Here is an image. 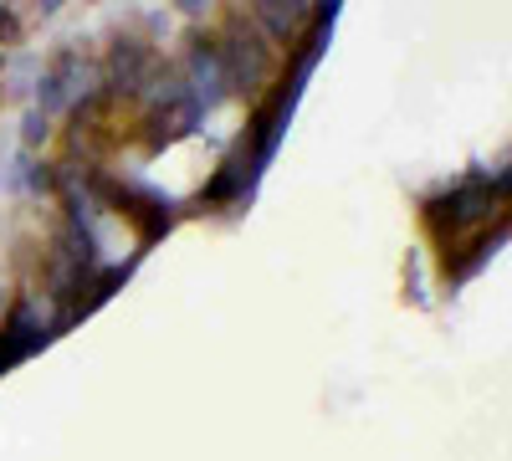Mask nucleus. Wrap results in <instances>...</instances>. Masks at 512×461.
Listing matches in <instances>:
<instances>
[{
    "mask_svg": "<svg viewBox=\"0 0 512 461\" xmlns=\"http://www.w3.org/2000/svg\"><path fill=\"white\" fill-rule=\"evenodd\" d=\"M221 67H226V88H251L256 77H262L267 57H262V41H256L251 31H231L226 47H216Z\"/></svg>",
    "mask_w": 512,
    "mask_h": 461,
    "instance_id": "4",
    "label": "nucleus"
},
{
    "mask_svg": "<svg viewBox=\"0 0 512 461\" xmlns=\"http://www.w3.org/2000/svg\"><path fill=\"white\" fill-rule=\"evenodd\" d=\"M88 77V62L82 57H62L47 77H41V108L47 113H62L72 98H77V82Z\"/></svg>",
    "mask_w": 512,
    "mask_h": 461,
    "instance_id": "5",
    "label": "nucleus"
},
{
    "mask_svg": "<svg viewBox=\"0 0 512 461\" xmlns=\"http://www.w3.org/2000/svg\"><path fill=\"white\" fill-rule=\"evenodd\" d=\"M308 16H313V11H308V6H297V0H292V6H256V21H262L272 36H292Z\"/></svg>",
    "mask_w": 512,
    "mask_h": 461,
    "instance_id": "6",
    "label": "nucleus"
},
{
    "mask_svg": "<svg viewBox=\"0 0 512 461\" xmlns=\"http://www.w3.org/2000/svg\"><path fill=\"white\" fill-rule=\"evenodd\" d=\"M185 93H190V103L205 113V108H216L231 88H226V67H221V57H216V47H200L190 52V67H185Z\"/></svg>",
    "mask_w": 512,
    "mask_h": 461,
    "instance_id": "2",
    "label": "nucleus"
},
{
    "mask_svg": "<svg viewBox=\"0 0 512 461\" xmlns=\"http://www.w3.org/2000/svg\"><path fill=\"white\" fill-rule=\"evenodd\" d=\"M41 339H47V323H41V313H36V303L26 298V303H16L11 308V323H6V333H0V369H11V364H21Z\"/></svg>",
    "mask_w": 512,
    "mask_h": 461,
    "instance_id": "3",
    "label": "nucleus"
},
{
    "mask_svg": "<svg viewBox=\"0 0 512 461\" xmlns=\"http://www.w3.org/2000/svg\"><path fill=\"white\" fill-rule=\"evenodd\" d=\"M144 67H149V52L139 47V41H118V52H113V72H118L123 88H139Z\"/></svg>",
    "mask_w": 512,
    "mask_h": 461,
    "instance_id": "7",
    "label": "nucleus"
},
{
    "mask_svg": "<svg viewBox=\"0 0 512 461\" xmlns=\"http://www.w3.org/2000/svg\"><path fill=\"white\" fill-rule=\"evenodd\" d=\"M507 190V175H497V180H466V185H456L451 195H441V200H431V221L436 226H472V221H482L487 211H492V200Z\"/></svg>",
    "mask_w": 512,
    "mask_h": 461,
    "instance_id": "1",
    "label": "nucleus"
}]
</instances>
